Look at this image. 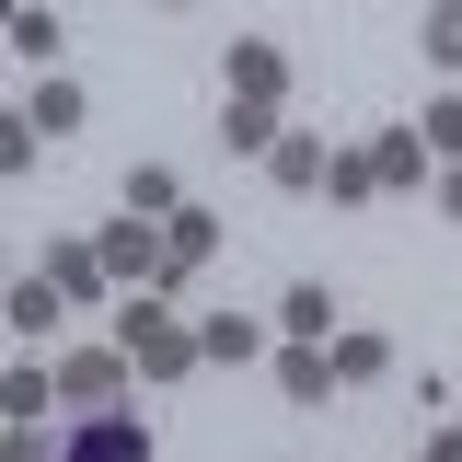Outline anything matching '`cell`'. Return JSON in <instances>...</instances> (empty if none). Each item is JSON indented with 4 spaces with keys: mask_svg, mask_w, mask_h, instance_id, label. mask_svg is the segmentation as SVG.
<instances>
[{
    "mask_svg": "<svg viewBox=\"0 0 462 462\" xmlns=\"http://www.w3.org/2000/svg\"><path fill=\"white\" fill-rule=\"evenodd\" d=\"M116 346L139 358V382H185V370H208V358H197V324L173 312L162 289H127V300H116Z\"/></svg>",
    "mask_w": 462,
    "mask_h": 462,
    "instance_id": "obj_1",
    "label": "cell"
},
{
    "mask_svg": "<svg viewBox=\"0 0 462 462\" xmlns=\"http://www.w3.org/2000/svg\"><path fill=\"white\" fill-rule=\"evenodd\" d=\"M58 462H151V428L127 404H93L81 428H58Z\"/></svg>",
    "mask_w": 462,
    "mask_h": 462,
    "instance_id": "obj_2",
    "label": "cell"
},
{
    "mask_svg": "<svg viewBox=\"0 0 462 462\" xmlns=\"http://www.w3.org/2000/svg\"><path fill=\"white\" fill-rule=\"evenodd\" d=\"M127 382H139L127 346H69V358H58V393L81 404V416H93V404H127Z\"/></svg>",
    "mask_w": 462,
    "mask_h": 462,
    "instance_id": "obj_3",
    "label": "cell"
},
{
    "mask_svg": "<svg viewBox=\"0 0 462 462\" xmlns=\"http://www.w3.org/2000/svg\"><path fill=\"white\" fill-rule=\"evenodd\" d=\"M220 243H231V220H220V208H173V220H162V289H185L208 254H220Z\"/></svg>",
    "mask_w": 462,
    "mask_h": 462,
    "instance_id": "obj_4",
    "label": "cell"
},
{
    "mask_svg": "<svg viewBox=\"0 0 462 462\" xmlns=\"http://www.w3.org/2000/svg\"><path fill=\"white\" fill-rule=\"evenodd\" d=\"M231 105H289V47L278 35H231Z\"/></svg>",
    "mask_w": 462,
    "mask_h": 462,
    "instance_id": "obj_5",
    "label": "cell"
},
{
    "mask_svg": "<svg viewBox=\"0 0 462 462\" xmlns=\"http://www.w3.org/2000/svg\"><path fill=\"white\" fill-rule=\"evenodd\" d=\"M93 243H105L116 289H162V220H116V231H93Z\"/></svg>",
    "mask_w": 462,
    "mask_h": 462,
    "instance_id": "obj_6",
    "label": "cell"
},
{
    "mask_svg": "<svg viewBox=\"0 0 462 462\" xmlns=\"http://www.w3.org/2000/svg\"><path fill=\"white\" fill-rule=\"evenodd\" d=\"M370 162H382V197H416V185H439V151H428L416 127H382V139H370Z\"/></svg>",
    "mask_w": 462,
    "mask_h": 462,
    "instance_id": "obj_7",
    "label": "cell"
},
{
    "mask_svg": "<svg viewBox=\"0 0 462 462\" xmlns=\"http://www.w3.org/2000/svg\"><path fill=\"white\" fill-rule=\"evenodd\" d=\"M47 278L69 289V300H105L116 266H105V243H81V231H47Z\"/></svg>",
    "mask_w": 462,
    "mask_h": 462,
    "instance_id": "obj_8",
    "label": "cell"
},
{
    "mask_svg": "<svg viewBox=\"0 0 462 462\" xmlns=\"http://www.w3.org/2000/svg\"><path fill=\"white\" fill-rule=\"evenodd\" d=\"M197 358H208V370H254V358H266V324H254V312H197Z\"/></svg>",
    "mask_w": 462,
    "mask_h": 462,
    "instance_id": "obj_9",
    "label": "cell"
},
{
    "mask_svg": "<svg viewBox=\"0 0 462 462\" xmlns=\"http://www.w3.org/2000/svg\"><path fill=\"white\" fill-rule=\"evenodd\" d=\"M278 336L336 346V289H324V278H289V289H278Z\"/></svg>",
    "mask_w": 462,
    "mask_h": 462,
    "instance_id": "obj_10",
    "label": "cell"
},
{
    "mask_svg": "<svg viewBox=\"0 0 462 462\" xmlns=\"http://www.w3.org/2000/svg\"><path fill=\"white\" fill-rule=\"evenodd\" d=\"M324 162H336V139H278L266 151V185L278 197H324Z\"/></svg>",
    "mask_w": 462,
    "mask_h": 462,
    "instance_id": "obj_11",
    "label": "cell"
},
{
    "mask_svg": "<svg viewBox=\"0 0 462 462\" xmlns=\"http://www.w3.org/2000/svg\"><path fill=\"white\" fill-rule=\"evenodd\" d=\"M0 312H12V336L35 346V336H58V312H69V289H58L47 266H35V278H12V300H0Z\"/></svg>",
    "mask_w": 462,
    "mask_h": 462,
    "instance_id": "obj_12",
    "label": "cell"
},
{
    "mask_svg": "<svg viewBox=\"0 0 462 462\" xmlns=\"http://www.w3.org/2000/svg\"><path fill=\"white\" fill-rule=\"evenodd\" d=\"M23 116H35V139H69V127L93 116V93H81V81H58V69H35V93H23Z\"/></svg>",
    "mask_w": 462,
    "mask_h": 462,
    "instance_id": "obj_13",
    "label": "cell"
},
{
    "mask_svg": "<svg viewBox=\"0 0 462 462\" xmlns=\"http://www.w3.org/2000/svg\"><path fill=\"white\" fill-rule=\"evenodd\" d=\"M278 393L289 404H324V393H336V346H300V336H289L278 346Z\"/></svg>",
    "mask_w": 462,
    "mask_h": 462,
    "instance_id": "obj_14",
    "label": "cell"
},
{
    "mask_svg": "<svg viewBox=\"0 0 462 462\" xmlns=\"http://www.w3.org/2000/svg\"><path fill=\"white\" fill-rule=\"evenodd\" d=\"M278 139H289V127H278V105H220V151H231V162H266Z\"/></svg>",
    "mask_w": 462,
    "mask_h": 462,
    "instance_id": "obj_15",
    "label": "cell"
},
{
    "mask_svg": "<svg viewBox=\"0 0 462 462\" xmlns=\"http://www.w3.org/2000/svg\"><path fill=\"white\" fill-rule=\"evenodd\" d=\"M324 197H336V208H370V197H382V162H370V139H336V162H324Z\"/></svg>",
    "mask_w": 462,
    "mask_h": 462,
    "instance_id": "obj_16",
    "label": "cell"
},
{
    "mask_svg": "<svg viewBox=\"0 0 462 462\" xmlns=\"http://www.w3.org/2000/svg\"><path fill=\"white\" fill-rule=\"evenodd\" d=\"M12 47L35 58V69H58V58H69V23H58V0H23V12H12Z\"/></svg>",
    "mask_w": 462,
    "mask_h": 462,
    "instance_id": "obj_17",
    "label": "cell"
},
{
    "mask_svg": "<svg viewBox=\"0 0 462 462\" xmlns=\"http://www.w3.org/2000/svg\"><path fill=\"white\" fill-rule=\"evenodd\" d=\"M416 58L462 81V0H428V23H416Z\"/></svg>",
    "mask_w": 462,
    "mask_h": 462,
    "instance_id": "obj_18",
    "label": "cell"
},
{
    "mask_svg": "<svg viewBox=\"0 0 462 462\" xmlns=\"http://www.w3.org/2000/svg\"><path fill=\"white\" fill-rule=\"evenodd\" d=\"M173 208H185V185L162 162H127V220H173Z\"/></svg>",
    "mask_w": 462,
    "mask_h": 462,
    "instance_id": "obj_19",
    "label": "cell"
},
{
    "mask_svg": "<svg viewBox=\"0 0 462 462\" xmlns=\"http://www.w3.org/2000/svg\"><path fill=\"white\" fill-rule=\"evenodd\" d=\"M382 370H393V336L346 324V336H336V382H382Z\"/></svg>",
    "mask_w": 462,
    "mask_h": 462,
    "instance_id": "obj_20",
    "label": "cell"
},
{
    "mask_svg": "<svg viewBox=\"0 0 462 462\" xmlns=\"http://www.w3.org/2000/svg\"><path fill=\"white\" fill-rule=\"evenodd\" d=\"M47 393H58V370H35V358H23V370L0 382V404H12V428H47Z\"/></svg>",
    "mask_w": 462,
    "mask_h": 462,
    "instance_id": "obj_21",
    "label": "cell"
},
{
    "mask_svg": "<svg viewBox=\"0 0 462 462\" xmlns=\"http://www.w3.org/2000/svg\"><path fill=\"white\" fill-rule=\"evenodd\" d=\"M416 139H428V151H439V173L462 162V93H439V105L416 116Z\"/></svg>",
    "mask_w": 462,
    "mask_h": 462,
    "instance_id": "obj_22",
    "label": "cell"
},
{
    "mask_svg": "<svg viewBox=\"0 0 462 462\" xmlns=\"http://www.w3.org/2000/svg\"><path fill=\"white\" fill-rule=\"evenodd\" d=\"M0 173H35V116H0Z\"/></svg>",
    "mask_w": 462,
    "mask_h": 462,
    "instance_id": "obj_23",
    "label": "cell"
},
{
    "mask_svg": "<svg viewBox=\"0 0 462 462\" xmlns=\"http://www.w3.org/2000/svg\"><path fill=\"white\" fill-rule=\"evenodd\" d=\"M0 462H58V439H47V428H12V451H0Z\"/></svg>",
    "mask_w": 462,
    "mask_h": 462,
    "instance_id": "obj_24",
    "label": "cell"
},
{
    "mask_svg": "<svg viewBox=\"0 0 462 462\" xmlns=\"http://www.w3.org/2000/svg\"><path fill=\"white\" fill-rule=\"evenodd\" d=\"M416 462H462V428H428V451Z\"/></svg>",
    "mask_w": 462,
    "mask_h": 462,
    "instance_id": "obj_25",
    "label": "cell"
},
{
    "mask_svg": "<svg viewBox=\"0 0 462 462\" xmlns=\"http://www.w3.org/2000/svg\"><path fill=\"white\" fill-rule=\"evenodd\" d=\"M428 197H439V208H451V220H462V162H451V173H439V185H428Z\"/></svg>",
    "mask_w": 462,
    "mask_h": 462,
    "instance_id": "obj_26",
    "label": "cell"
},
{
    "mask_svg": "<svg viewBox=\"0 0 462 462\" xmlns=\"http://www.w3.org/2000/svg\"><path fill=\"white\" fill-rule=\"evenodd\" d=\"M162 12H185V0H162Z\"/></svg>",
    "mask_w": 462,
    "mask_h": 462,
    "instance_id": "obj_27",
    "label": "cell"
}]
</instances>
